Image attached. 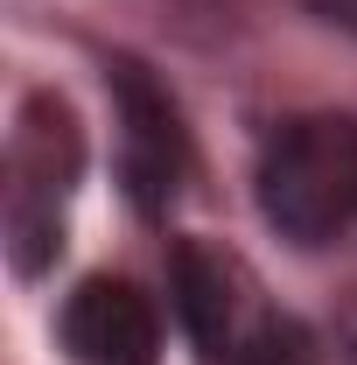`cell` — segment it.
Wrapping results in <instances>:
<instances>
[{"instance_id": "obj_1", "label": "cell", "mask_w": 357, "mask_h": 365, "mask_svg": "<svg viewBox=\"0 0 357 365\" xmlns=\"http://www.w3.org/2000/svg\"><path fill=\"white\" fill-rule=\"evenodd\" d=\"M176 317L196 337L203 365H322V344L302 317L273 309L260 274L218 239H182L176 260Z\"/></svg>"}, {"instance_id": "obj_2", "label": "cell", "mask_w": 357, "mask_h": 365, "mask_svg": "<svg viewBox=\"0 0 357 365\" xmlns=\"http://www.w3.org/2000/svg\"><path fill=\"white\" fill-rule=\"evenodd\" d=\"M260 218L294 246H329L357 218V113L280 120L252 169Z\"/></svg>"}, {"instance_id": "obj_3", "label": "cell", "mask_w": 357, "mask_h": 365, "mask_svg": "<svg viewBox=\"0 0 357 365\" xmlns=\"http://www.w3.org/2000/svg\"><path fill=\"white\" fill-rule=\"evenodd\" d=\"M85 176L78 113L56 91H28L7 140V260L14 274H43L63 246V204Z\"/></svg>"}, {"instance_id": "obj_4", "label": "cell", "mask_w": 357, "mask_h": 365, "mask_svg": "<svg viewBox=\"0 0 357 365\" xmlns=\"http://www.w3.org/2000/svg\"><path fill=\"white\" fill-rule=\"evenodd\" d=\"M112 106H119V176L127 197L140 211H169V197L189 176V127H182V106L169 98V85L119 56L112 63Z\"/></svg>"}, {"instance_id": "obj_5", "label": "cell", "mask_w": 357, "mask_h": 365, "mask_svg": "<svg viewBox=\"0 0 357 365\" xmlns=\"http://www.w3.org/2000/svg\"><path fill=\"white\" fill-rule=\"evenodd\" d=\"M56 337H63L70 365H161V317L119 274L78 281L56 317Z\"/></svg>"}, {"instance_id": "obj_6", "label": "cell", "mask_w": 357, "mask_h": 365, "mask_svg": "<svg viewBox=\"0 0 357 365\" xmlns=\"http://www.w3.org/2000/svg\"><path fill=\"white\" fill-rule=\"evenodd\" d=\"M322 29H343V36H357V0H302Z\"/></svg>"}, {"instance_id": "obj_7", "label": "cell", "mask_w": 357, "mask_h": 365, "mask_svg": "<svg viewBox=\"0 0 357 365\" xmlns=\"http://www.w3.org/2000/svg\"><path fill=\"white\" fill-rule=\"evenodd\" d=\"M336 351H343V365H357V302L343 309V330H336Z\"/></svg>"}]
</instances>
